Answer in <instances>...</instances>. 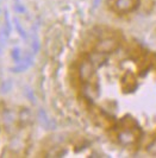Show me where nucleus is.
<instances>
[{"mask_svg": "<svg viewBox=\"0 0 156 158\" xmlns=\"http://www.w3.org/2000/svg\"><path fill=\"white\" fill-rule=\"evenodd\" d=\"M133 4V0H115L112 4V8L117 12H126L132 8Z\"/></svg>", "mask_w": 156, "mask_h": 158, "instance_id": "obj_1", "label": "nucleus"}, {"mask_svg": "<svg viewBox=\"0 0 156 158\" xmlns=\"http://www.w3.org/2000/svg\"><path fill=\"white\" fill-rule=\"evenodd\" d=\"M33 63V58H32V56L29 54V55H26V57L23 60V62L19 64V65H17L15 68H12L11 70L13 71V73H22V71L26 70L30 65H32Z\"/></svg>", "mask_w": 156, "mask_h": 158, "instance_id": "obj_2", "label": "nucleus"}, {"mask_svg": "<svg viewBox=\"0 0 156 158\" xmlns=\"http://www.w3.org/2000/svg\"><path fill=\"white\" fill-rule=\"evenodd\" d=\"M10 32L11 31L8 30L5 25H4V26L1 27V30H0V43H1L2 47L6 45V42H7L8 37H10Z\"/></svg>", "mask_w": 156, "mask_h": 158, "instance_id": "obj_3", "label": "nucleus"}, {"mask_svg": "<svg viewBox=\"0 0 156 158\" xmlns=\"http://www.w3.org/2000/svg\"><path fill=\"white\" fill-rule=\"evenodd\" d=\"M15 26H16V30L18 31V33L20 35V37L22 38H24V40H26L28 38V35H26V32H25V30H24L23 27H22V25H20V23H19V20L17 19V18H15Z\"/></svg>", "mask_w": 156, "mask_h": 158, "instance_id": "obj_4", "label": "nucleus"}, {"mask_svg": "<svg viewBox=\"0 0 156 158\" xmlns=\"http://www.w3.org/2000/svg\"><path fill=\"white\" fill-rule=\"evenodd\" d=\"M11 88H12V81H11V80H5V81L1 83V86H0V89H1V93H2V94L8 93V92L11 90Z\"/></svg>", "mask_w": 156, "mask_h": 158, "instance_id": "obj_5", "label": "nucleus"}, {"mask_svg": "<svg viewBox=\"0 0 156 158\" xmlns=\"http://www.w3.org/2000/svg\"><path fill=\"white\" fill-rule=\"evenodd\" d=\"M11 55H12V58L15 62H20V49L19 48H15L12 50Z\"/></svg>", "mask_w": 156, "mask_h": 158, "instance_id": "obj_6", "label": "nucleus"}, {"mask_svg": "<svg viewBox=\"0 0 156 158\" xmlns=\"http://www.w3.org/2000/svg\"><path fill=\"white\" fill-rule=\"evenodd\" d=\"M5 26L10 31H12V25H11V22H10V15H8L7 11H5Z\"/></svg>", "mask_w": 156, "mask_h": 158, "instance_id": "obj_7", "label": "nucleus"}, {"mask_svg": "<svg viewBox=\"0 0 156 158\" xmlns=\"http://www.w3.org/2000/svg\"><path fill=\"white\" fill-rule=\"evenodd\" d=\"M15 11L18 13H24L25 12V7L20 4H15Z\"/></svg>", "mask_w": 156, "mask_h": 158, "instance_id": "obj_8", "label": "nucleus"}, {"mask_svg": "<svg viewBox=\"0 0 156 158\" xmlns=\"http://www.w3.org/2000/svg\"><path fill=\"white\" fill-rule=\"evenodd\" d=\"M26 95H28V98L30 99V100H33V96H32V92L30 89H26Z\"/></svg>", "mask_w": 156, "mask_h": 158, "instance_id": "obj_9", "label": "nucleus"}, {"mask_svg": "<svg viewBox=\"0 0 156 158\" xmlns=\"http://www.w3.org/2000/svg\"><path fill=\"white\" fill-rule=\"evenodd\" d=\"M2 45H1V43H0V55H1V54H2Z\"/></svg>", "mask_w": 156, "mask_h": 158, "instance_id": "obj_10", "label": "nucleus"}, {"mask_svg": "<svg viewBox=\"0 0 156 158\" xmlns=\"http://www.w3.org/2000/svg\"><path fill=\"white\" fill-rule=\"evenodd\" d=\"M0 13H1V10H0Z\"/></svg>", "mask_w": 156, "mask_h": 158, "instance_id": "obj_11", "label": "nucleus"}]
</instances>
